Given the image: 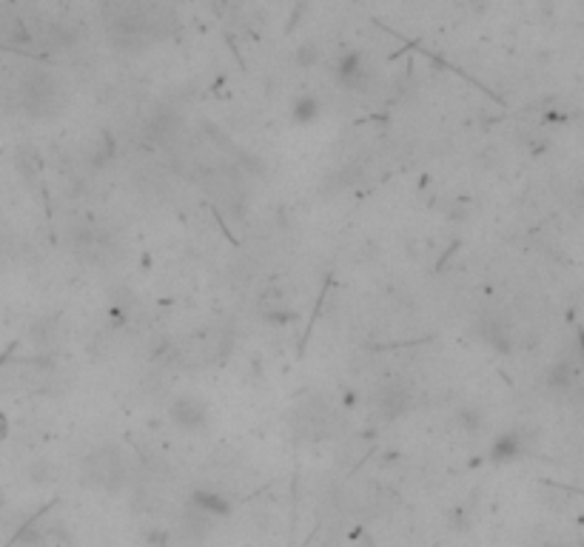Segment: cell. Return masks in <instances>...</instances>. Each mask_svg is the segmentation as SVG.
<instances>
[{
	"label": "cell",
	"mask_w": 584,
	"mask_h": 547,
	"mask_svg": "<svg viewBox=\"0 0 584 547\" xmlns=\"http://www.w3.org/2000/svg\"><path fill=\"white\" fill-rule=\"evenodd\" d=\"M456 422H459L462 430H467V433H479L485 416H482V411H479L476 405H465V408L456 411Z\"/></svg>",
	"instance_id": "cell-15"
},
{
	"label": "cell",
	"mask_w": 584,
	"mask_h": 547,
	"mask_svg": "<svg viewBox=\"0 0 584 547\" xmlns=\"http://www.w3.org/2000/svg\"><path fill=\"white\" fill-rule=\"evenodd\" d=\"M83 479L100 490H120L129 482V462L117 445H103L83 462Z\"/></svg>",
	"instance_id": "cell-2"
},
{
	"label": "cell",
	"mask_w": 584,
	"mask_h": 547,
	"mask_svg": "<svg viewBox=\"0 0 584 547\" xmlns=\"http://www.w3.org/2000/svg\"><path fill=\"white\" fill-rule=\"evenodd\" d=\"M479 337L485 340V345H490L499 353L513 351V334H510V325L502 316H496V314H488V316L479 319Z\"/></svg>",
	"instance_id": "cell-7"
},
{
	"label": "cell",
	"mask_w": 584,
	"mask_h": 547,
	"mask_svg": "<svg viewBox=\"0 0 584 547\" xmlns=\"http://www.w3.org/2000/svg\"><path fill=\"white\" fill-rule=\"evenodd\" d=\"M145 541L152 547H168V530H160V527H152L145 533Z\"/></svg>",
	"instance_id": "cell-21"
},
{
	"label": "cell",
	"mask_w": 584,
	"mask_h": 547,
	"mask_svg": "<svg viewBox=\"0 0 584 547\" xmlns=\"http://www.w3.org/2000/svg\"><path fill=\"white\" fill-rule=\"evenodd\" d=\"M174 131H177V117L168 108H157V112L145 117V137L152 143H166L174 137Z\"/></svg>",
	"instance_id": "cell-10"
},
{
	"label": "cell",
	"mask_w": 584,
	"mask_h": 547,
	"mask_svg": "<svg viewBox=\"0 0 584 547\" xmlns=\"http://www.w3.org/2000/svg\"><path fill=\"white\" fill-rule=\"evenodd\" d=\"M374 408H377V416L382 422H393V419L408 414V408H411V393L402 385H382L374 393Z\"/></svg>",
	"instance_id": "cell-4"
},
{
	"label": "cell",
	"mask_w": 584,
	"mask_h": 547,
	"mask_svg": "<svg viewBox=\"0 0 584 547\" xmlns=\"http://www.w3.org/2000/svg\"><path fill=\"white\" fill-rule=\"evenodd\" d=\"M448 525H451L453 530H467V527H470V513H467L462 504H456V507L448 510Z\"/></svg>",
	"instance_id": "cell-19"
},
{
	"label": "cell",
	"mask_w": 584,
	"mask_h": 547,
	"mask_svg": "<svg viewBox=\"0 0 584 547\" xmlns=\"http://www.w3.org/2000/svg\"><path fill=\"white\" fill-rule=\"evenodd\" d=\"M9 38L17 41V43H29L31 34H29V29L23 26V20H12V26H9Z\"/></svg>",
	"instance_id": "cell-20"
},
{
	"label": "cell",
	"mask_w": 584,
	"mask_h": 547,
	"mask_svg": "<svg viewBox=\"0 0 584 547\" xmlns=\"http://www.w3.org/2000/svg\"><path fill=\"white\" fill-rule=\"evenodd\" d=\"M322 112L319 97L316 94H297L294 103H291V120L297 126H311Z\"/></svg>",
	"instance_id": "cell-11"
},
{
	"label": "cell",
	"mask_w": 584,
	"mask_h": 547,
	"mask_svg": "<svg viewBox=\"0 0 584 547\" xmlns=\"http://www.w3.org/2000/svg\"><path fill=\"white\" fill-rule=\"evenodd\" d=\"M57 334H60V322L57 316H43L31 325V340L38 348H52L57 342Z\"/></svg>",
	"instance_id": "cell-13"
},
{
	"label": "cell",
	"mask_w": 584,
	"mask_h": 547,
	"mask_svg": "<svg viewBox=\"0 0 584 547\" xmlns=\"http://www.w3.org/2000/svg\"><path fill=\"white\" fill-rule=\"evenodd\" d=\"M356 399H359V396H356L353 391H345V393H342V405H345V408H353Z\"/></svg>",
	"instance_id": "cell-23"
},
{
	"label": "cell",
	"mask_w": 584,
	"mask_h": 547,
	"mask_svg": "<svg viewBox=\"0 0 584 547\" xmlns=\"http://www.w3.org/2000/svg\"><path fill=\"white\" fill-rule=\"evenodd\" d=\"M117 157V140H115V134L112 131H103L100 137H97V143H94V149H92V154H89V160H92V166H108Z\"/></svg>",
	"instance_id": "cell-14"
},
{
	"label": "cell",
	"mask_w": 584,
	"mask_h": 547,
	"mask_svg": "<svg viewBox=\"0 0 584 547\" xmlns=\"http://www.w3.org/2000/svg\"><path fill=\"white\" fill-rule=\"evenodd\" d=\"M23 105L31 117H54L66 105V89L52 71H31L23 80Z\"/></svg>",
	"instance_id": "cell-1"
},
{
	"label": "cell",
	"mask_w": 584,
	"mask_h": 547,
	"mask_svg": "<svg viewBox=\"0 0 584 547\" xmlns=\"http://www.w3.org/2000/svg\"><path fill=\"white\" fill-rule=\"evenodd\" d=\"M334 78L345 89H362L365 86V80H368V68H365V60H362V54L356 49L340 54L337 68H334Z\"/></svg>",
	"instance_id": "cell-6"
},
{
	"label": "cell",
	"mask_w": 584,
	"mask_h": 547,
	"mask_svg": "<svg viewBox=\"0 0 584 547\" xmlns=\"http://www.w3.org/2000/svg\"><path fill=\"white\" fill-rule=\"evenodd\" d=\"M263 314L268 322L274 325H288V322H294L297 319V311H288V308H277V305H263Z\"/></svg>",
	"instance_id": "cell-18"
},
{
	"label": "cell",
	"mask_w": 584,
	"mask_h": 547,
	"mask_svg": "<svg viewBox=\"0 0 584 547\" xmlns=\"http://www.w3.org/2000/svg\"><path fill=\"white\" fill-rule=\"evenodd\" d=\"M6 436H9V419H6V414H3V411H0V442H3Z\"/></svg>",
	"instance_id": "cell-22"
},
{
	"label": "cell",
	"mask_w": 584,
	"mask_h": 547,
	"mask_svg": "<svg viewBox=\"0 0 584 547\" xmlns=\"http://www.w3.org/2000/svg\"><path fill=\"white\" fill-rule=\"evenodd\" d=\"M168 419L180 428V430H203L208 425V405L205 399L182 393L168 405Z\"/></svg>",
	"instance_id": "cell-3"
},
{
	"label": "cell",
	"mask_w": 584,
	"mask_h": 547,
	"mask_svg": "<svg viewBox=\"0 0 584 547\" xmlns=\"http://www.w3.org/2000/svg\"><path fill=\"white\" fill-rule=\"evenodd\" d=\"M547 388L556 391V393H567L576 388V365L570 359H559L550 374H547Z\"/></svg>",
	"instance_id": "cell-12"
},
{
	"label": "cell",
	"mask_w": 584,
	"mask_h": 547,
	"mask_svg": "<svg viewBox=\"0 0 584 547\" xmlns=\"http://www.w3.org/2000/svg\"><path fill=\"white\" fill-rule=\"evenodd\" d=\"M234 154H237V166H240L242 171L257 174V177H263V174H265V160H263V157L251 154V152H245V149H234Z\"/></svg>",
	"instance_id": "cell-16"
},
{
	"label": "cell",
	"mask_w": 584,
	"mask_h": 547,
	"mask_svg": "<svg viewBox=\"0 0 584 547\" xmlns=\"http://www.w3.org/2000/svg\"><path fill=\"white\" fill-rule=\"evenodd\" d=\"M340 504L351 513H362V510H374L379 504V488L374 482H351L340 493Z\"/></svg>",
	"instance_id": "cell-5"
},
{
	"label": "cell",
	"mask_w": 584,
	"mask_h": 547,
	"mask_svg": "<svg viewBox=\"0 0 584 547\" xmlns=\"http://www.w3.org/2000/svg\"><path fill=\"white\" fill-rule=\"evenodd\" d=\"M294 60H297V66H302V68L316 66V63H319V46H316V43H311V41L300 43V46H297V52H294Z\"/></svg>",
	"instance_id": "cell-17"
},
{
	"label": "cell",
	"mask_w": 584,
	"mask_h": 547,
	"mask_svg": "<svg viewBox=\"0 0 584 547\" xmlns=\"http://www.w3.org/2000/svg\"><path fill=\"white\" fill-rule=\"evenodd\" d=\"M191 507L197 510V513H203V516H228L231 513V502L223 493L205 490V488L191 493Z\"/></svg>",
	"instance_id": "cell-8"
},
{
	"label": "cell",
	"mask_w": 584,
	"mask_h": 547,
	"mask_svg": "<svg viewBox=\"0 0 584 547\" xmlns=\"http://www.w3.org/2000/svg\"><path fill=\"white\" fill-rule=\"evenodd\" d=\"M522 448H525V442H522V433L519 430L499 433L496 439H493V445H490V459L499 462V465L513 462V459L522 456Z\"/></svg>",
	"instance_id": "cell-9"
},
{
	"label": "cell",
	"mask_w": 584,
	"mask_h": 547,
	"mask_svg": "<svg viewBox=\"0 0 584 547\" xmlns=\"http://www.w3.org/2000/svg\"><path fill=\"white\" fill-rule=\"evenodd\" d=\"M544 120H550V123H562V120H564V115H562V112H547V115H544Z\"/></svg>",
	"instance_id": "cell-24"
}]
</instances>
